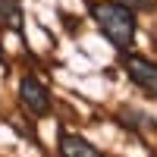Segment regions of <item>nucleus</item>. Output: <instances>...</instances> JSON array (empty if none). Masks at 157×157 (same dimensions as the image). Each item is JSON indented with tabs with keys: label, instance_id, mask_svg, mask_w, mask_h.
I'll use <instances>...</instances> for the list:
<instances>
[{
	"label": "nucleus",
	"instance_id": "6",
	"mask_svg": "<svg viewBox=\"0 0 157 157\" xmlns=\"http://www.w3.org/2000/svg\"><path fill=\"white\" fill-rule=\"evenodd\" d=\"M126 3H129V6L135 3V10H148V6H151V0H126Z\"/></svg>",
	"mask_w": 157,
	"mask_h": 157
},
{
	"label": "nucleus",
	"instance_id": "5",
	"mask_svg": "<svg viewBox=\"0 0 157 157\" xmlns=\"http://www.w3.org/2000/svg\"><path fill=\"white\" fill-rule=\"evenodd\" d=\"M0 25L10 32H22V6L19 0H0Z\"/></svg>",
	"mask_w": 157,
	"mask_h": 157
},
{
	"label": "nucleus",
	"instance_id": "1",
	"mask_svg": "<svg viewBox=\"0 0 157 157\" xmlns=\"http://www.w3.org/2000/svg\"><path fill=\"white\" fill-rule=\"evenodd\" d=\"M91 19L98 22V29L116 50H132L138 32V19L132 6H123L116 0H98V3H91Z\"/></svg>",
	"mask_w": 157,
	"mask_h": 157
},
{
	"label": "nucleus",
	"instance_id": "3",
	"mask_svg": "<svg viewBox=\"0 0 157 157\" xmlns=\"http://www.w3.org/2000/svg\"><path fill=\"white\" fill-rule=\"evenodd\" d=\"M123 69L129 72V78L148 94L157 98V63L145 60V57H123Z\"/></svg>",
	"mask_w": 157,
	"mask_h": 157
},
{
	"label": "nucleus",
	"instance_id": "4",
	"mask_svg": "<svg viewBox=\"0 0 157 157\" xmlns=\"http://www.w3.org/2000/svg\"><path fill=\"white\" fill-rule=\"evenodd\" d=\"M60 151L66 154V157H98V154H101L91 141L78 138V135H72V132H63V135H60Z\"/></svg>",
	"mask_w": 157,
	"mask_h": 157
},
{
	"label": "nucleus",
	"instance_id": "2",
	"mask_svg": "<svg viewBox=\"0 0 157 157\" xmlns=\"http://www.w3.org/2000/svg\"><path fill=\"white\" fill-rule=\"evenodd\" d=\"M19 104H22L32 116H47V113H50V91L44 88L41 78L25 75L22 82H19Z\"/></svg>",
	"mask_w": 157,
	"mask_h": 157
}]
</instances>
